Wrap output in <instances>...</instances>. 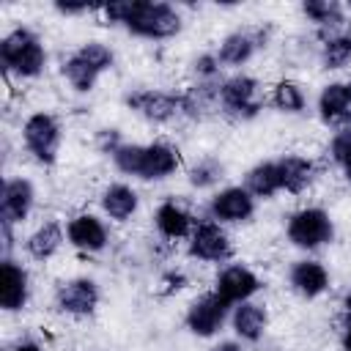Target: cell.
I'll return each instance as SVG.
<instances>
[{
	"mask_svg": "<svg viewBox=\"0 0 351 351\" xmlns=\"http://www.w3.org/2000/svg\"><path fill=\"white\" fill-rule=\"evenodd\" d=\"M99 14L104 25L145 41H170L184 30L181 8L162 0H110L99 3Z\"/></svg>",
	"mask_w": 351,
	"mask_h": 351,
	"instance_id": "6da1fadb",
	"label": "cell"
},
{
	"mask_svg": "<svg viewBox=\"0 0 351 351\" xmlns=\"http://www.w3.org/2000/svg\"><path fill=\"white\" fill-rule=\"evenodd\" d=\"M112 167L121 176L159 184L173 178L181 170V151L167 143V140H154V143H123L112 156Z\"/></svg>",
	"mask_w": 351,
	"mask_h": 351,
	"instance_id": "7a4b0ae2",
	"label": "cell"
},
{
	"mask_svg": "<svg viewBox=\"0 0 351 351\" xmlns=\"http://www.w3.org/2000/svg\"><path fill=\"white\" fill-rule=\"evenodd\" d=\"M49 66V52L38 30L16 25L0 36V69L5 77L38 80Z\"/></svg>",
	"mask_w": 351,
	"mask_h": 351,
	"instance_id": "3957f363",
	"label": "cell"
},
{
	"mask_svg": "<svg viewBox=\"0 0 351 351\" xmlns=\"http://www.w3.org/2000/svg\"><path fill=\"white\" fill-rule=\"evenodd\" d=\"M115 49L99 38L82 41L77 49H71L63 60H60V77L66 80V85L74 93H90L99 80L115 69Z\"/></svg>",
	"mask_w": 351,
	"mask_h": 351,
	"instance_id": "277c9868",
	"label": "cell"
},
{
	"mask_svg": "<svg viewBox=\"0 0 351 351\" xmlns=\"http://www.w3.org/2000/svg\"><path fill=\"white\" fill-rule=\"evenodd\" d=\"M266 104H269V90L258 77L244 74V71H233L222 77L217 112H222L225 118L247 123V121H255Z\"/></svg>",
	"mask_w": 351,
	"mask_h": 351,
	"instance_id": "5b68a950",
	"label": "cell"
},
{
	"mask_svg": "<svg viewBox=\"0 0 351 351\" xmlns=\"http://www.w3.org/2000/svg\"><path fill=\"white\" fill-rule=\"evenodd\" d=\"M22 148L27 151V156L41 165V167H52L60 156V145H63V123L58 121V115L38 110L30 112L22 121Z\"/></svg>",
	"mask_w": 351,
	"mask_h": 351,
	"instance_id": "8992f818",
	"label": "cell"
},
{
	"mask_svg": "<svg viewBox=\"0 0 351 351\" xmlns=\"http://www.w3.org/2000/svg\"><path fill=\"white\" fill-rule=\"evenodd\" d=\"M335 219L321 206H302L285 219V239L302 252H315L335 241Z\"/></svg>",
	"mask_w": 351,
	"mask_h": 351,
	"instance_id": "52a82bcc",
	"label": "cell"
},
{
	"mask_svg": "<svg viewBox=\"0 0 351 351\" xmlns=\"http://www.w3.org/2000/svg\"><path fill=\"white\" fill-rule=\"evenodd\" d=\"M274 36V27L269 22H258V25H241L230 33H225L217 44V58L222 63V69H233L239 71L241 66H247L258 52H263L269 47Z\"/></svg>",
	"mask_w": 351,
	"mask_h": 351,
	"instance_id": "ba28073f",
	"label": "cell"
},
{
	"mask_svg": "<svg viewBox=\"0 0 351 351\" xmlns=\"http://www.w3.org/2000/svg\"><path fill=\"white\" fill-rule=\"evenodd\" d=\"M123 107L143 118L145 123H173L184 118V99L181 90H159V88H132L123 93Z\"/></svg>",
	"mask_w": 351,
	"mask_h": 351,
	"instance_id": "9c48e42d",
	"label": "cell"
},
{
	"mask_svg": "<svg viewBox=\"0 0 351 351\" xmlns=\"http://www.w3.org/2000/svg\"><path fill=\"white\" fill-rule=\"evenodd\" d=\"M230 310L233 307L225 299H219L214 291H206L186 304L184 326L189 335L200 340H211L225 329V324H230Z\"/></svg>",
	"mask_w": 351,
	"mask_h": 351,
	"instance_id": "30bf717a",
	"label": "cell"
},
{
	"mask_svg": "<svg viewBox=\"0 0 351 351\" xmlns=\"http://www.w3.org/2000/svg\"><path fill=\"white\" fill-rule=\"evenodd\" d=\"M186 255L200 263H228L233 258V241L225 225L214 219H197L192 236L186 239Z\"/></svg>",
	"mask_w": 351,
	"mask_h": 351,
	"instance_id": "8fae6325",
	"label": "cell"
},
{
	"mask_svg": "<svg viewBox=\"0 0 351 351\" xmlns=\"http://www.w3.org/2000/svg\"><path fill=\"white\" fill-rule=\"evenodd\" d=\"M55 310L63 313V315H71V318H88L96 313L99 302H101V288L93 277H69L63 282H58L55 288Z\"/></svg>",
	"mask_w": 351,
	"mask_h": 351,
	"instance_id": "7c38bea8",
	"label": "cell"
},
{
	"mask_svg": "<svg viewBox=\"0 0 351 351\" xmlns=\"http://www.w3.org/2000/svg\"><path fill=\"white\" fill-rule=\"evenodd\" d=\"M255 208H258V200L241 184L219 186L217 192H211V197L206 203L208 219H214L219 225H244L255 217Z\"/></svg>",
	"mask_w": 351,
	"mask_h": 351,
	"instance_id": "4fadbf2b",
	"label": "cell"
},
{
	"mask_svg": "<svg viewBox=\"0 0 351 351\" xmlns=\"http://www.w3.org/2000/svg\"><path fill=\"white\" fill-rule=\"evenodd\" d=\"M36 208V186L25 176H8L0 186V225H22Z\"/></svg>",
	"mask_w": 351,
	"mask_h": 351,
	"instance_id": "5bb4252c",
	"label": "cell"
},
{
	"mask_svg": "<svg viewBox=\"0 0 351 351\" xmlns=\"http://www.w3.org/2000/svg\"><path fill=\"white\" fill-rule=\"evenodd\" d=\"M263 288L261 277L247 266V263H225L217 277H214V293L219 299H225L230 307L241 304V302H250L258 296V291Z\"/></svg>",
	"mask_w": 351,
	"mask_h": 351,
	"instance_id": "9a60e30c",
	"label": "cell"
},
{
	"mask_svg": "<svg viewBox=\"0 0 351 351\" xmlns=\"http://www.w3.org/2000/svg\"><path fill=\"white\" fill-rule=\"evenodd\" d=\"M30 271L14 255H0V307L5 313H22L30 304Z\"/></svg>",
	"mask_w": 351,
	"mask_h": 351,
	"instance_id": "2e32d148",
	"label": "cell"
},
{
	"mask_svg": "<svg viewBox=\"0 0 351 351\" xmlns=\"http://www.w3.org/2000/svg\"><path fill=\"white\" fill-rule=\"evenodd\" d=\"M66 241L88 255H99L110 247V228L99 214L80 211L66 219Z\"/></svg>",
	"mask_w": 351,
	"mask_h": 351,
	"instance_id": "e0dca14e",
	"label": "cell"
},
{
	"mask_svg": "<svg viewBox=\"0 0 351 351\" xmlns=\"http://www.w3.org/2000/svg\"><path fill=\"white\" fill-rule=\"evenodd\" d=\"M288 285L302 299H318L329 291L332 274L318 258H296L288 266Z\"/></svg>",
	"mask_w": 351,
	"mask_h": 351,
	"instance_id": "ac0fdd59",
	"label": "cell"
},
{
	"mask_svg": "<svg viewBox=\"0 0 351 351\" xmlns=\"http://www.w3.org/2000/svg\"><path fill=\"white\" fill-rule=\"evenodd\" d=\"M269 329V307L258 299L241 302L230 310V332L239 343H261Z\"/></svg>",
	"mask_w": 351,
	"mask_h": 351,
	"instance_id": "d6986e66",
	"label": "cell"
},
{
	"mask_svg": "<svg viewBox=\"0 0 351 351\" xmlns=\"http://www.w3.org/2000/svg\"><path fill=\"white\" fill-rule=\"evenodd\" d=\"M63 244H69V241H66V225H63L60 219H44V222H38V225L25 236L22 250H25V255H27L30 261L47 263V261H52V258L60 252Z\"/></svg>",
	"mask_w": 351,
	"mask_h": 351,
	"instance_id": "ffe728a7",
	"label": "cell"
},
{
	"mask_svg": "<svg viewBox=\"0 0 351 351\" xmlns=\"http://www.w3.org/2000/svg\"><path fill=\"white\" fill-rule=\"evenodd\" d=\"M315 115L335 132L348 129V80H329L315 96Z\"/></svg>",
	"mask_w": 351,
	"mask_h": 351,
	"instance_id": "44dd1931",
	"label": "cell"
},
{
	"mask_svg": "<svg viewBox=\"0 0 351 351\" xmlns=\"http://www.w3.org/2000/svg\"><path fill=\"white\" fill-rule=\"evenodd\" d=\"M195 225H197V219L192 217V211L184 208L173 197L170 200H162L156 206V211H154V228L167 241H186L192 236Z\"/></svg>",
	"mask_w": 351,
	"mask_h": 351,
	"instance_id": "7402d4cb",
	"label": "cell"
},
{
	"mask_svg": "<svg viewBox=\"0 0 351 351\" xmlns=\"http://www.w3.org/2000/svg\"><path fill=\"white\" fill-rule=\"evenodd\" d=\"M99 208L112 222H129L140 211V195L126 181H112L99 192Z\"/></svg>",
	"mask_w": 351,
	"mask_h": 351,
	"instance_id": "603a6c76",
	"label": "cell"
},
{
	"mask_svg": "<svg viewBox=\"0 0 351 351\" xmlns=\"http://www.w3.org/2000/svg\"><path fill=\"white\" fill-rule=\"evenodd\" d=\"M277 167H280V178H282V192L285 195H304L318 178L315 159L302 156V154L277 156Z\"/></svg>",
	"mask_w": 351,
	"mask_h": 351,
	"instance_id": "cb8c5ba5",
	"label": "cell"
},
{
	"mask_svg": "<svg viewBox=\"0 0 351 351\" xmlns=\"http://www.w3.org/2000/svg\"><path fill=\"white\" fill-rule=\"evenodd\" d=\"M318 63L324 71H343L351 66V22L337 30L318 33Z\"/></svg>",
	"mask_w": 351,
	"mask_h": 351,
	"instance_id": "d4e9b609",
	"label": "cell"
},
{
	"mask_svg": "<svg viewBox=\"0 0 351 351\" xmlns=\"http://www.w3.org/2000/svg\"><path fill=\"white\" fill-rule=\"evenodd\" d=\"M241 186L255 197V200H274L282 192V178L277 159H261L252 167H247Z\"/></svg>",
	"mask_w": 351,
	"mask_h": 351,
	"instance_id": "484cf974",
	"label": "cell"
},
{
	"mask_svg": "<svg viewBox=\"0 0 351 351\" xmlns=\"http://www.w3.org/2000/svg\"><path fill=\"white\" fill-rule=\"evenodd\" d=\"M299 11L315 27V33H329V30H337L346 22H351L346 3H340V0H304L299 5Z\"/></svg>",
	"mask_w": 351,
	"mask_h": 351,
	"instance_id": "4316f807",
	"label": "cell"
},
{
	"mask_svg": "<svg viewBox=\"0 0 351 351\" xmlns=\"http://www.w3.org/2000/svg\"><path fill=\"white\" fill-rule=\"evenodd\" d=\"M307 104H310V99H307L304 85L291 77L277 80L269 90V107H274L282 115H302V112H307Z\"/></svg>",
	"mask_w": 351,
	"mask_h": 351,
	"instance_id": "83f0119b",
	"label": "cell"
},
{
	"mask_svg": "<svg viewBox=\"0 0 351 351\" xmlns=\"http://www.w3.org/2000/svg\"><path fill=\"white\" fill-rule=\"evenodd\" d=\"M222 178H225V165L217 156H200L197 162L186 167V184L197 192H206V189L217 192Z\"/></svg>",
	"mask_w": 351,
	"mask_h": 351,
	"instance_id": "f1b7e54d",
	"label": "cell"
},
{
	"mask_svg": "<svg viewBox=\"0 0 351 351\" xmlns=\"http://www.w3.org/2000/svg\"><path fill=\"white\" fill-rule=\"evenodd\" d=\"M329 159L335 162V167L343 173V178L351 184V129H340L332 134L329 148H326Z\"/></svg>",
	"mask_w": 351,
	"mask_h": 351,
	"instance_id": "f546056e",
	"label": "cell"
},
{
	"mask_svg": "<svg viewBox=\"0 0 351 351\" xmlns=\"http://www.w3.org/2000/svg\"><path fill=\"white\" fill-rule=\"evenodd\" d=\"M189 71H192V82H217V80H222V63H219L214 49L195 55L192 63H189Z\"/></svg>",
	"mask_w": 351,
	"mask_h": 351,
	"instance_id": "4dcf8cb0",
	"label": "cell"
},
{
	"mask_svg": "<svg viewBox=\"0 0 351 351\" xmlns=\"http://www.w3.org/2000/svg\"><path fill=\"white\" fill-rule=\"evenodd\" d=\"M123 143H126V140H123V134H121L118 126H104V129L96 132V148H99V154H104L107 159H110Z\"/></svg>",
	"mask_w": 351,
	"mask_h": 351,
	"instance_id": "1f68e13d",
	"label": "cell"
},
{
	"mask_svg": "<svg viewBox=\"0 0 351 351\" xmlns=\"http://www.w3.org/2000/svg\"><path fill=\"white\" fill-rule=\"evenodd\" d=\"M52 11L60 16H82V14L99 11V5H93V3H52Z\"/></svg>",
	"mask_w": 351,
	"mask_h": 351,
	"instance_id": "d6a6232c",
	"label": "cell"
},
{
	"mask_svg": "<svg viewBox=\"0 0 351 351\" xmlns=\"http://www.w3.org/2000/svg\"><path fill=\"white\" fill-rule=\"evenodd\" d=\"M162 285H167V288H165L167 293H173V291L178 293V291L186 288V274H184V271H167V274L162 277Z\"/></svg>",
	"mask_w": 351,
	"mask_h": 351,
	"instance_id": "836d02e7",
	"label": "cell"
},
{
	"mask_svg": "<svg viewBox=\"0 0 351 351\" xmlns=\"http://www.w3.org/2000/svg\"><path fill=\"white\" fill-rule=\"evenodd\" d=\"M0 236H3V247H0V255H14V228L11 225H0Z\"/></svg>",
	"mask_w": 351,
	"mask_h": 351,
	"instance_id": "e575fe53",
	"label": "cell"
},
{
	"mask_svg": "<svg viewBox=\"0 0 351 351\" xmlns=\"http://www.w3.org/2000/svg\"><path fill=\"white\" fill-rule=\"evenodd\" d=\"M241 346H244V343H239L236 337H228V340H217V343H211L206 351H244Z\"/></svg>",
	"mask_w": 351,
	"mask_h": 351,
	"instance_id": "d590c367",
	"label": "cell"
},
{
	"mask_svg": "<svg viewBox=\"0 0 351 351\" xmlns=\"http://www.w3.org/2000/svg\"><path fill=\"white\" fill-rule=\"evenodd\" d=\"M8 351H44V346L38 340H33V337H19Z\"/></svg>",
	"mask_w": 351,
	"mask_h": 351,
	"instance_id": "8d00e7d4",
	"label": "cell"
},
{
	"mask_svg": "<svg viewBox=\"0 0 351 351\" xmlns=\"http://www.w3.org/2000/svg\"><path fill=\"white\" fill-rule=\"evenodd\" d=\"M340 318H343V329H351V285L343 296V304H340Z\"/></svg>",
	"mask_w": 351,
	"mask_h": 351,
	"instance_id": "74e56055",
	"label": "cell"
},
{
	"mask_svg": "<svg viewBox=\"0 0 351 351\" xmlns=\"http://www.w3.org/2000/svg\"><path fill=\"white\" fill-rule=\"evenodd\" d=\"M340 346H343V351H351V329H343V337H340Z\"/></svg>",
	"mask_w": 351,
	"mask_h": 351,
	"instance_id": "f35d334b",
	"label": "cell"
},
{
	"mask_svg": "<svg viewBox=\"0 0 351 351\" xmlns=\"http://www.w3.org/2000/svg\"><path fill=\"white\" fill-rule=\"evenodd\" d=\"M348 129H351V77H348Z\"/></svg>",
	"mask_w": 351,
	"mask_h": 351,
	"instance_id": "ab89813d",
	"label": "cell"
},
{
	"mask_svg": "<svg viewBox=\"0 0 351 351\" xmlns=\"http://www.w3.org/2000/svg\"><path fill=\"white\" fill-rule=\"evenodd\" d=\"M346 11H348V16H351V0H348V3H346Z\"/></svg>",
	"mask_w": 351,
	"mask_h": 351,
	"instance_id": "60d3db41",
	"label": "cell"
}]
</instances>
